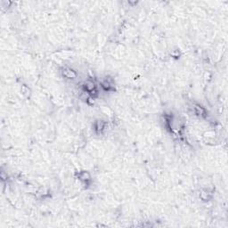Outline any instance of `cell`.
<instances>
[{
    "instance_id": "obj_1",
    "label": "cell",
    "mask_w": 228,
    "mask_h": 228,
    "mask_svg": "<svg viewBox=\"0 0 228 228\" xmlns=\"http://www.w3.org/2000/svg\"><path fill=\"white\" fill-rule=\"evenodd\" d=\"M63 77L67 78H74L76 77V73L73 70L70 69V68H65L63 69V71H62Z\"/></svg>"
},
{
    "instance_id": "obj_2",
    "label": "cell",
    "mask_w": 228,
    "mask_h": 228,
    "mask_svg": "<svg viewBox=\"0 0 228 228\" xmlns=\"http://www.w3.org/2000/svg\"><path fill=\"white\" fill-rule=\"evenodd\" d=\"M84 87H85V90H87L90 94H92V92H95V89H96V86L93 82H87L84 85Z\"/></svg>"
}]
</instances>
